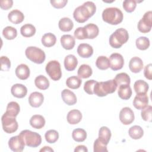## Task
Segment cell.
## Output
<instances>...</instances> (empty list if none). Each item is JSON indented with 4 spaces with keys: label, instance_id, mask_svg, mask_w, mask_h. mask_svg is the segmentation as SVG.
Returning a JSON list of instances; mask_svg holds the SVG:
<instances>
[{
    "label": "cell",
    "instance_id": "52",
    "mask_svg": "<svg viewBox=\"0 0 152 152\" xmlns=\"http://www.w3.org/2000/svg\"><path fill=\"white\" fill-rule=\"evenodd\" d=\"M74 151L75 152H80V151L81 152H87L88 149L84 145H77L75 148Z\"/></svg>",
    "mask_w": 152,
    "mask_h": 152
},
{
    "label": "cell",
    "instance_id": "27",
    "mask_svg": "<svg viewBox=\"0 0 152 152\" xmlns=\"http://www.w3.org/2000/svg\"><path fill=\"white\" fill-rule=\"evenodd\" d=\"M87 39H93L96 37L99 33V29L97 25L93 23H90L86 25L84 27Z\"/></svg>",
    "mask_w": 152,
    "mask_h": 152
},
{
    "label": "cell",
    "instance_id": "49",
    "mask_svg": "<svg viewBox=\"0 0 152 152\" xmlns=\"http://www.w3.org/2000/svg\"><path fill=\"white\" fill-rule=\"evenodd\" d=\"M51 5L56 8H64L67 4V0H50Z\"/></svg>",
    "mask_w": 152,
    "mask_h": 152
},
{
    "label": "cell",
    "instance_id": "39",
    "mask_svg": "<svg viewBox=\"0 0 152 152\" xmlns=\"http://www.w3.org/2000/svg\"><path fill=\"white\" fill-rule=\"evenodd\" d=\"M82 83V80L80 77L77 76H71L67 78L66 81V86L72 89H77L78 88Z\"/></svg>",
    "mask_w": 152,
    "mask_h": 152
},
{
    "label": "cell",
    "instance_id": "34",
    "mask_svg": "<svg viewBox=\"0 0 152 152\" xmlns=\"http://www.w3.org/2000/svg\"><path fill=\"white\" fill-rule=\"evenodd\" d=\"M93 73L92 69L90 66L87 64L81 65L78 69V76L81 78H87L90 77Z\"/></svg>",
    "mask_w": 152,
    "mask_h": 152
},
{
    "label": "cell",
    "instance_id": "8",
    "mask_svg": "<svg viewBox=\"0 0 152 152\" xmlns=\"http://www.w3.org/2000/svg\"><path fill=\"white\" fill-rule=\"evenodd\" d=\"M2 126L3 130L8 134H12L15 132L18 127V122L15 117H12L6 113L2 115L1 118Z\"/></svg>",
    "mask_w": 152,
    "mask_h": 152
},
{
    "label": "cell",
    "instance_id": "46",
    "mask_svg": "<svg viewBox=\"0 0 152 152\" xmlns=\"http://www.w3.org/2000/svg\"><path fill=\"white\" fill-rule=\"evenodd\" d=\"M74 37L79 40H83L87 39L85 28L84 27H79L75 29L74 33Z\"/></svg>",
    "mask_w": 152,
    "mask_h": 152
},
{
    "label": "cell",
    "instance_id": "11",
    "mask_svg": "<svg viewBox=\"0 0 152 152\" xmlns=\"http://www.w3.org/2000/svg\"><path fill=\"white\" fill-rule=\"evenodd\" d=\"M134 113L128 107H123L119 112V119L124 125H129L134 121Z\"/></svg>",
    "mask_w": 152,
    "mask_h": 152
},
{
    "label": "cell",
    "instance_id": "13",
    "mask_svg": "<svg viewBox=\"0 0 152 152\" xmlns=\"http://www.w3.org/2000/svg\"><path fill=\"white\" fill-rule=\"evenodd\" d=\"M148 104V97L146 94H137L133 100L134 106L138 109L141 110L146 107Z\"/></svg>",
    "mask_w": 152,
    "mask_h": 152
},
{
    "label": "cell",
    "instance_id": "17",
    "mask_svg": "<svg viewBox=\"0 0 152 152\" xmlns=\"http://www.w3.org/2000/svg\"><path fill=\"white\" fill-rule=\"evenodd\" d=\"M61 97L63 101L69 106L75 104L77 101L75 94L68 89H64L62 90Z\"/></svg>",
    "mask_w": 152,
    "mask_h": 152
},
{
    "label": "cell",
    "instance_id": "4",
    "mask_svg": "<svg viewBox=\"0 0 152 152\" xmlns=\"http://www.w3.org/2000/svg\"><path fill=\"white\" fill-rule=\"evenodd\" d=\"M128 39L129 34L127 30L124 28H120L110 36L109 44L113 48H120L128 40Z\"/></svg>",
    "mask_w": 152,
    "mask_h": 152
},
{
    "label": "cell",
    "instance_id": "40",
    "mask_svg": "<svg viewBox=\"0 0 152 152\" xmlns=\"http://www.w3.org/2000/svg\"><path fill=\"white\" fill-rule=\"evenodd\" d=\"M4 37L7 40H13L17 36V31L16 28L11 26H7L2 30Z\"/></svg>",
    "mask_w": 152,
    "mask_h": 152
},
{
    "label": "cell",
    "instance_id": "10",
    "mask_svg": "<svg viewBox=\"0 0 152 152\" xmlns=\"http://www.w3.org/2000/svg\"><path fill=\"white\" fill-rule=\"evenodd\" d=\"M25 145L23 138L20 135L12 137L8 141V146L14 152L22 151L24 148Z\"/></svg>",
    "mask_w": 152,
    "mask_h": 152
},
{
    "label": "cell",
    "instance_id": "33",
    "mask_svg": "<svg viewBox=\"0 0 152 152\" xmlns=\"http://www.w3.org/2000/svg\"><path fill=\"white\" fill-rule=\"evenodd\" d=\"M128 134L130 137L132 139L138 140L143 136L144 131L140 126L134 125L129 129Z\"/></svg>",
    "mask_w": 152,
    "mask_h": 152
},
{
    "label": "cell",
    "instance_id": "18",
    "mask_svg": "<svg viewBox=\"0 0 152 152\" xmlns=\"http://www.w3.org/2000/svg\"><path fill=\"white\" fill-rule=\"evenodd\" d=\"M143 62L141 58L134 56L131 59L129 62V68L131 72L134 73L140 72L143 68Z\"/></svg>",
    "mask_w": 152,
    "mask_h": 152
},
{
    "label": "cell",
    "instance_id": "50",
    "mask_svg": "<svg viewBox=\"0 0 152 152\" xmlns=\"http://www.w3.org/2000/svg\"><path fill=\"white\" fill-rule=\"evenodd\" d=\"M13 5L12 0H1L0 1V7L4 10H8L11 8Z\"/></svg>",
    "mask_w": 152,
    "mask_h": 152
},
{
    "label": "cell",
    "instance_id": "43",
    "mask_svg": "<svg viewBox=\"0 0 152 152\" xmlns=\"http://www.w3.org/2000/svg\"><path fill=\"white\" fill-rule=\"evenodd\" d=\"M141 115L142 119L145 121H151V112H152V107L150 105H147L146 107L141 109Z\"/></svg>",
    "mask_w": 152,
    "mask_h": 152
},
{
    "label": "cell",
    "instance_id": "31",
    "mask_svg": "<svg viewBox=\"0 0 152 152\" xmlns=\"http://www.w3.org/2000/svg\"><path fill=\"white\" fill-rule=\"evenodd\" d=\"M34 84L36 87L40 90H46L49 87L48 79L43 75H38L34 80Z\"/></svg>",
    "mask_w": 152,
    "mask_h": 152
},
{
    "label": "cell",
    "instance_id": "12",
    "mask_svg": "<svg viewBox=\"0 0 152 152\" xmlns=\"http://www.w3.org/2000/svg\"><path fill=\"white\" fill-rule=\"evenodd\" d=\"M110 68L113 71H117L122 68L124 65V59L122 55L118 53H113L109 57Z\"/></svg>",
    "mask_w": 152,
    "mask_h": 152
},
{
    "label": "cell",
    "instance_id": "3",
    "mask_svg": "<svg viewBox=\"0 0 152 152\" xmlns=\"http://www.w3.org/2000/svg\"><path fill=\"white\" fill-rule=\"evenodd\" d=\"M117 84L114 79L104 82H96L93 88V93L99 97H104L108 94L113 93L117 88Z\"/></svg>",
    "mask_w": 152,
    "mask_h": 152
},
{
    "label": "cell",
    "instance_id": "16",
    "mask_svg": "<svg viewBox=\"0 0 152 152\" xmlns=\"http://www.w3.org/2000/svg\"><path fill=\"white\" fill-rule=\"evenodd\" d=\"M11 92L17 98H23L27 93V88L23 84H15L11 87Z\"/></svg>",
    "mask_w": 152,
    "mask_h": 152
},
{
    "label": "cell",
    "instance_id": "51",
    "mask_svg": "<svg viewBox=\"0 0 152 152\" xmlns=\"http://www.w3.org/2000/svg\"><path fill=\"white\" fill-rule=\"evenodd\" d=\"M152 71L151 64H149L145 66L144 71V76L146 78H147L148 80H151L152 79V74H151L152 71Z\"/></svg>",
    "mask_w": 152,
    "mask_h": 152
},
{
    "label": "cell",
    "instance_id": "6",
    "mask_svg": "<svg viewBox=\"0 0 152 152\" xmlns=\"http://www.w3.org/2000/svg\"><path fill=\"white\" fill-rule=\"evenodd\" d=\"M26 57L34 63L42 64L46 58L45 53L41 49L36 46H29L25 50Z\"/></svg>",
    "mask_w": 152,
    "mask_h": 152
},
{
    "label": "cell",
    "instance_id": "19",
    "mask_svg": "<svg viewBox=\"0 0 152 152\" xmlns=\"http://www.w3.org/2000/svg\"><path fill=\"white\" fill-rule=\"evenodd\" d=\"M15 75L20 80H25L30 76V69L28 66L24 64H21L18 65L15 69Z\"/></svg>",
    "mask_w": 152,
    "mask_h": 152
},
{
    "label": "cell",
    "instance_id": "29",
    "mask_svg": "<svg viewBox=\"0 0 152 152\" xmlns=\"http://www.w3.org/2000/svg\"><path fill=\"white\" fill-rule=\"evenodd\" d=\"M148 88L149 86L148 83L142 80L136 81L134 84V88L137 94H146L148 91Z\"/></svg>",
    "mask_w": 152,
    "mask_h": 152
},
{
    "label": "cell",
    "instance_id": "5",
    "mask_svg": "<svg viewBox=\"0 0 152 152\" xmlns=\"http://www.w3.org/2000/svg\"><path fill=\"white\" fill-rule=\"evenodd\" d=\"M23 139L26 145L30 147H37L39 146L42 142L41 135L30 130L25 129L19 134Z\"/></svg>",
    "mask_w": 152,
    "mask_h": 152
},
{
    "label": "cell",
    "instance_id": "22",
    "mask_svg": "<svg viewBox=\"0 0 152 152\" xmlns=\"http://www.w3.org/2000/svg\"><path fill=\"white\" fill-rule=\"evenodd\" d=\"M61 43L65 49L71 50L75 46V38L70 34H64L61 37Z\"/></svg>",
    "mask_w": 152,
    "mask_h": 152
},
{
    "label": "cell",
    "instance_id": "45",
    "mask_svg": "<svg viewBox=\"0 0 152 152\" xmlns=\"http://www.w3.org/2000/svg\"><path fill=\"white\" fill-rule=\"evenodd\" d=\"M93 151L94 152H107V145L103 144L97 138L94 142Z\"/></svg>",
    "mask_w": 152,
    "mask_h": 152
},
{
    "label": "cell",
    "instance_id": "15",
    "mask_svg": "<svg viewBox=\"0 0 152 152\" xmlns=\"http://www.w3.org/2000/svg\"><path fill=\"white\" fill-rule=\"evenodd\" d=\"M77 53L81 58H88L93 55V49L89 44L81 43L78 46Z\"/></svg>",
    "mask_w": 152,
    "mask_h": 152
},
{
    "label": "cell",
    "instance_id": "24",
    "mask_svg": "<svg viewBox=\"0 0 152 152\" xmlns=\"http://www.w3.org/2000/svg\"><path fill=\"white\" fill-rule=\"evenodd\" d=\"M111 131L107 126H102L99 131L98 139L103 144L107 145L111 138Z\"/></svg>",
    "mask_w": 152,
    "mask_h": 152
},
{
    "label": "cell",
    "instance_id": "14",
    "mask_svg": "<svg viewBox=\"0 0 152 152\" xmlns=\"http://www.w3.org/2000/svg\"><path fill=\"white\" fill-rule=\"evenodd\" d=\"M44 100V96L42 93L37 91L33 92L28 97V102L31 106L33 107H40Z\"/></svg>",
    "mask_w": 152,
    "mask_h": 152
},
{
    "label": "cell",
    "instance_id": "26",
    "mask_svg": "<svg viewBox=\"0 0 152 152\" xmlns=\"http://www.w3.org/2000/svg\"><path fill=\"white\" fill-rule=\"evenodd\" d=\"M118 93L121 99L123 100H128L131 97L132 90L129 85L122 84L119 86Z\"/></svg>",
    "mask_w": 152,
    "mask_h": 152
},
{
    "label": "cell",
    "instance_id": "41",
    "mask_svg": "<svg viewBox=\"0 0 152 152\" xmlns=\"http://www.w3.org/2000/svg\"><path fill=\"white\" fill-rule=\"evenodd\" d=\"M137 48L141 50L147 49L150 46V40L145 36H141L137 39L135 41Z\"/></svg>",
    "mask_w": 152,
    "mask_h": 152
},
{
    "label": "cell",
    "instance_id": "38",
    "mask_svg": "<svg viewBox=\"0 0 152 152\" xmlns=\"http://www.w3.org/2000/svg\"><path fill=\"white\" fill-rule=\"evenodd\" d=\"M96 65L99 69L105 70L110 67V61L105 56H99L96 61Z\"/></svg>",
    "mask_w": 152,
    "mask_h": 152
},
{
    "label": "cell",
    "instance_id": "1",
    "mask_svg": "<svg viewBox=\"0 0 152 152\" xmlns=\"http://www.w3.org/2000/svg\"><path fill=\"white\" fill-rule=\"evenodd\" d=\"M96 10L95 4L91 1H87L75 9L73 17L78 23H83L94 15Z\"/></svg>",
    "mask_w": 152,
    "mask_h": 152
},
{
    "label": "cell",
    "instance_id": "2",
    "mask_svg": "<svg viewBox=\"0 0 152 152\" xmlns=\"http://www.w3.org/2000/svg\"><path fill=\"white\" fill-rule=\"evenodd\" d=\"M123 18L122 12L116 7L106 8L102 12L103 20L111 25L119 24L122 21Z\"/></svg>",
    "mask_w": 152,
    "mask_h": 152
},
{
    "label": "cell",
    "instance_id": "30",
    "mask_svg": "<svg viewBox=\"0 0 152 152\" xmlns=\"http://www.w3.org/2000/svg\"><path fill=\"white\" fill-rule=\"evenodd\" d=\"M41 41L44 46L49 48L55 45L56 42V37L55 34L51 33H48L42 36Z\"/></svg>",
    "mask_w": 152,
    "mask_h": 152
},
{
    "label": "cell",
    "instance_id": "37",
    "mask_svg": "<svg viewBox=\"0 0 152 152\" xmlns=\"http://www.w3.org/2000/svg\"><path fill=\"white\" fill-rule=\"evenodd\" d=\"M115 81L116 82L117 86H119L122 84H130L131 79L129 76L125 72H121L118 74L115 78Z\"/></svg>",
    "mask_w": 152,
    "mask_h": 152
},
{
    "label": "cell",
    "instance_id": "44",
    "mask_svg": "<svg viewBox=\"0 0 152 152\" xmlns=\"http://www.w3.org/2000/svg\"><path fill=\"white\" fill-rule=\"evenodd\" d=\"M123 8L128 12H133L137 6V2L135 0H125L123 2Z\"/></svg>",
    "mask_w": 152,
    "mask_h": 152
},
{
    "label": "cell",
    "instance_id": "47",
    "mask_svg": "<svg viewBox=\"0 0 152 152\" xmlns=\"http://www.w3.org/2000/svg\"><path fill=\"white\" fill-rule=\"evenodd\" d=\"M97 81L94 80H90L85 82L84 85V90L88 94H93L94 86Z\"/></svg>",
    "mask_w": 152,
    "mask_h": 152
},
{
    "label": "cell",
    "instance_id": "7",
    "mask_svg": "<svg viewBox=\"0 0 152 152\" xmlns=\"http://www.w3.org/2000/svg\"><path fill=\"white\" fill-rule=\"evenodd\" d=\"M46 73L53 81L59 80L62 77L61 65L58 61L52 60L49 61L45 68Z\"/></svg>",
    "mask_w": 152,
    "mask_h": 152
},
{
    "label": "cell",
    "instance_id": "23",
    "mask_svg": "<svg viewBox=\"0 0 152 152\" xmlns=\"http://www.w3.org/2000/svg\"><path fill=\"white\" fill-rule=\"evenodd\" d=\"M78 65L77 58L74 55H68L64 59L65 68L69 71H74Z\"/></svg>",
    "mask_w": 152,
    "mask_h": 152
},
{
    "label": "cell",
    "instance_id": "9",
    "mask_svg": "<svg viewBox=\"0 0 152 152\" xmlns=\"http://www.w3.org/2000/svg\"><path fill=\"white\" fill-rule=\"evenodd\" d=\"M152 27V12L148 11L146 12L142 18L139 21L137 27L138 30L142 33H146L149 32Z\"/></svg>",
    "mask_w": 152,
    "mask_h": 152
},
{
    "label": "cell",
    "instance_id": "20",
    "mask_svg": "<svg viewBox=\"0 0 152 152\" xmlns=\"http://www.w3.org/2000/svg\"><path fill=\"white\" fill-rule=\"evenodd\" d=\"M66 119L69 124L71 125H75L81 121L82 119V114L80 110L77 109H73L68 113Z\"/></svg>",
    "mask_w": 152,
    "mask_h": 152
},
{
    "label": "cell",
    "instance_id": "32",
    "mask_svg": "<svg viewBox=\"0 0 152 152\" xmlns=\"http://www.w3.org/2000/svg\"><path fill=\"white\" fill-rule=\"evenodd\" d=\"M20 106L18 103L15 102H10L7 104L6 112L5 113L11 116L16 117L20 112Z\"/></svg>",
    "mask_w": 152,
    "mask_h": 152
},
{
    "label": "cell",
    "instance_id": "35",
    "mask_svg": "<svg viewBox=\"0 0 152 152\" xmlns=\"http://www.w3.org/2000/svg\"><path fill=\"white\" fill-rule=\"evenodd\" d=\"M36 31L35 27L31 24H26L20 28L21 35L25 37H30L33 36L35 34Z\"/></svg>",
    "mask_w": 152,
    "mask_h": 152
},
{
    "label": "cell",
    "instance_id": "36",
    "mask_svg": "<svg viewBox=\"0 0 152 152\" xmlns=\"http://www.w3.org/2000/svg\"><path fill=\"white\" fill-rule=\"evenodd\" d=\"M72 137L76 142H83L87 138V132L82 128H76L72 131Z\"/></svg>",
    "mask_w": 152,
    "mask_h": 152
},
{
    "label": "cell",
    "instance_id": "28",
    "mask_svg": "<svg viewBox=\"0 0 152 152\" xmlns=\"http://www.w3.org/2000/svg\"><path fill=\"white\" fill-rule=\"evenodd\" d=\"M58 26L59 29L62 31H69L72 29L74 23L69 18L64 17L59 21Z\"/></svg>",
    "mask_w": 152,
    "mask_h": 152
},
{
    "label": "cell",
    "instance_id": "42",
    "mask_svg": "<svg viewBox=\"0 0 152 152\" xmlns=\"http://www.w3.org/2000/svg\"><path fill=\"white\" fill-rule=\"evenodd\" d=\"M45 137L46 141L48 142L50 144L54 143L59 138V133L56 130L50 129L46 131V132L45 134Z\"/></svg>",
    "mask_w": 152,
    "mask_h": 152
},
{
    "label": "cell",
    "instance_id": "25",
    "mask_svg": "<svg viewBox=\"0 0 152 152\" xmlns=\"http://www.w3.org/2000/svg\"><path fill=\"white\" fill-rule=\"evenodd\" d=\"M45 119L40 115H34L30 119V125L35 129L42 128L45 125Z\"/></svg>",
    "mask_w": 152,
    "mask_h": 152
},
{
    "label": "cell",
    "instance_id": "48",
    "mask_svg": "<svg viewBox=\"0 0 152 152\" xmlns=\"http://www.w3.org/2000/svg\"><path fill=\"white\" fill-rule=\"evenodd\" d=\"M1 69L3 71H8L11 67V62L9 58L5 56L1 57Z\"/></svg>",
    "mask_w": 152,
    "mask_h": 152
},
{
    "label": "cell",
    "instance_id": "53",
    "mask_svg": "<svg viewBox=\"0 0 152 152\" xmlns=\"http://www.w3.org/2000/svg\"><path fill=\"white\" fill-rule=\"evenodd\" d=\"M40 151H53V150L50 147L45 146L43 148L40 150Z\"/></svg>",
    "mask_w": 152,
    "mask_h": 152
},
{
    "label": "cell",
    "instance_id": "21",
    "mask_svg": "<svg viewBox=\"0 0 152 152\" xmlns=\"http://www.w3.org/2000/svg\"><path fill=\"white\" fill-rule=\"evenodd\" d=\"M8 18L10 21L13 24H18L21 23L24 19L23 13L18 10H14L10 11L8 15Z\"/></svg>",
    "mask_w": 152,
    "mask_h": 152
}]
</instances>
